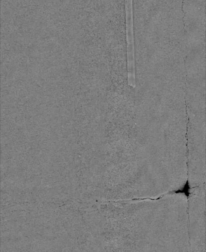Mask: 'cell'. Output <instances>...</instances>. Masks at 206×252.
Instances as JSON below:
<instances>
[{
	"instance_id": "6da1fadb",
	"label": "cell",
	"mask_w": 206,
	"mask_h": 252,
	"mask_svg": "<svg viewBox=\"0 0 206 252\" xmlns=\"http://www.w3.org/2000/svg\"><path fill=\"white\" fill-rule=\"evenodd\" d=\"M190 189L191 188L189 186V182L188 181H187L186 183L185 184V185H184V186L183 187V188L175 191V193H177V194L178 193H184L188 197H189V194H190V193H189Z\"/></svg>"
}]
</instances>
